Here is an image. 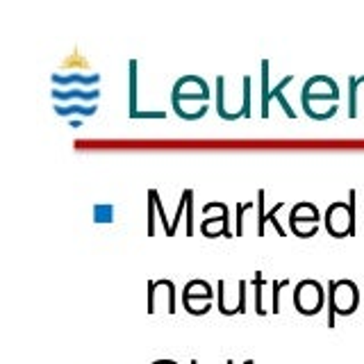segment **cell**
<instances>
[{
  "mask_svg": "<svg viewBox=\"0 0 364 364\" xmlns=\"http://www.w3.org/2000/svg\"><path fill=\"white\" fill-rule=\"evenodd\" d=\"M364 109V75L348 77V117L358 119Z\"/></svg>",
  "mask_w": 364,
  "mask_h": 364,
  "instance_id": "8992f818",
  "label": "cell"
},
{
  "mask_svg": "<svg viewBox=\"0 0 364 364\" xmlns=\"http://www.w3.org/2000/svg\"><path fill=\"white\" fill-rule=\"evenodd\" d=\"M301 221H307L312 228H318V223H321V212L316 210L314 203L301 200V203H296L291 208V212H289V230L299 225Z\"/></svg>",
  "mask_w": 364,
  "mask_h": 364,
  "instance_id": "5b68a950",
  "label": "cell"
},
{
  "mask_svg": "<svg viewBox=\"0 0 364 364\" xmlns=\"http://www.w3.org/2000/svg\"><path fill=\"white\" fill-rule=\"evenodd\" d=\"M253 287H255V312L257 314H264L267 310H262V287H264V276H262V271H255Z\"/></svg>",
  "mask_w": 364,
  "mask_h": 364,
  "instance_id": "ac0fdd59",
  "label": "cell"
},
{
  "mask_svg": "<svg viewBox=\"0 0 364 364\" xmlns=\"http://www.w3.org/2000/svg\"><path fill=\"white\" fill-rule=\"evenodd\" d=\"M326 230L335 239H344V237L355 235V189L348 193V203L335 200L328 205Z\"/></svg>",
  "mask_w": 364,
  "mask_h": 364,
  "instance_id": "3957f363",
  "label": "cell"
},
{
  "mask_svg": "<svg viewBox=\"0 0 364 364\" xmlns=\"http://www.w3.org/2000/svg\"><path fill=\"white\" fill-rule=\"evenodd\" d=\"M328 291L318 280H301L294 287V307L305 316H314L323 310Z\"/></svg>",
  "mask_w": 364,
  "mask_h": 364,
  "instance_id": "277c9868",
  "label": "cell"
},
{
  "mask_svg": "<svg viewBox=\"0 0 364 364\" xmlns=\"http://www.w3.org/2000/svg\"><path fill=\"white\" fill-rule=\"evenodd\" d=\"M151 196L155 198V208H157V214H159V221H162V228H164V232H166V237H173L171 235V223H168V219H166V212H164V205H162V200H159V193H157V189H151L148 191Z\"/></svg>",
  "mask_w": 364,
  "mask_h": 364,
  "instance_id": "e0dca14e",
  "label": "cell"
},
{
  "mask_svg": "<svg viewBox=\"0 0 364 364\" xmlns=\"http://www.w3.org/2000/svg\"><path fill=\"white\" fill-rule=\"evenodd\" d=\"M136 112V62H130V114Z\"/></svg>",
  "mask_w": 364,
  "mask_h": 364,
  "instance_id": "d6986e66",
  "label": "cell"
},
{
  "mask_svg": "<svg viewBox=\"0 0 364 364\" xmlns=\"http://www.w3.org/2000/svg\"><path fill=\"white\" fill-rule=\"evenodd\" d=\"M212 296H214V291H212L210 282L191 280V282L185 284V289H182V294H180V299H182V303H191L193 299H198V301L203 299L205 303H212Z\"/></svg>",
  "mask_w": 364,
  "mask_h": 364,
  "instance_id": "ba28073f",
  "label": "cell"
},
{
  "mask_svg": "<svg viewBox=\"0 0 364 364\" xmlns=\"http://www.w3.org/2000/svg\"><path fill=\"white\" fill-rule=\"evenodd\" d=\"M271 287H273V291H271V299H273V303H271V312H273V314H278V312H280V289L289 287V280H273V282H271Z\"/></svg>",
  "mask_w": 364,
  "mask_h": 364,
  "instance_id": "2e32d148",
  "label": "cell"
},
{
  "mask_svg": "<svg viewBox=\"0 0 364 364\" xmlns=\"http://www.w3.org/2000/svg\"><path fill=\"white\" fill-rule=\"evenodd\" d=\"M257 208V200H248V203H237L235 205V235L242 237L244 235V214L248 210Z\"/></svg>",
  "mask_w": 364,
  "mask_h": 364,
  "instance_id": "5bb4252c",
  "label": "cell"
},
{
  "mask_svg": "<svg viewBox=\"0 0 364 364\" xmlns=\"http://www.w3.org/2000/svg\"><path fill=\"white\" fill-rule=\"evenodd\" d=\"M282 208H284V203H282V200H278V203L271 208V212H267L264 221H262V223L257 225V237H264V225H267V223H273V228H276L280 237H287V230H284V228L280 225V221H278V212H280Z\"/></svg>",
  "mask_w": 364,
  "mask_h": 364,
  "instance_id": "7c38bea8",
  "label": "cell"
},
{
  "mask_svg": "<svg viewBox=\"0 0 364 364\" xmlns=\"http://www.w3.org/2000/svg\"><path fill=\"white\" fill-rule=\"evenodd\" d=\"M130 119H166V112L164 109H136L130 114Z\"/></svg>",
  "mask_w": 364,
  "mask_h": 364,
  "instance_id": "44dd1931",
  "label": "cell"
},
{
  "mask_svg": "<svg viewBox=\"0 0 364 364\" xmlns=\"http://www.w3.org/2000/svg\"><path fill=\"white\" fill-rule=\"evenodd\" d=\"M360 307V287L353 280L328 282V328H335V314L348 316Z\"/></svg>",
  "mask_w": 364,
  "mask_h": 364,
  "instance_id": "7a4b0ae2",
  "label": "cell"
},
{
  "mask_svg": "<svg viewBox=\"0 0 364 364\" xmlns=\"http://www.w3.org/2000/svg\"><path fill=\"white\" fill-rule=\"evenodd\" d=\"M96 102H85V105H80V102H55V112L60 114V117H75V114H82V117H94L96 114Z\"/></svg>",
  "mask_w": 364,
  "mask_h": 364,
  "instance_id": "30bf717a",
  "label": "cell"
},
{
  "mask_svg": "<svg viewBox=\"0 0 364 364\" xmlns=\"http://www.w3.org/2000/svg\"><path fill=\"white\" fill-rule=\"evenodd\" d=\"M185 216H187V235L191 237L193 235V230H196V223H193V191L191 189H187V212H185Z\"/></svg>",
  "mask_w": 364,
  "mask_h": 364,
  "instance_id": "ffe728a7",
  "label": "cell"
},
{
  "mask_svg": "<svg viewBox=\"0 0 364 364\" xmlns=\"http://www.w3.org/2000/svg\"><path fill=\"white\" fill-rule=\"evenodd\" d=\"M94 221L96 223H112L114 221V205L109 203H100V205H94Z\"/></svg>",
  "mask_w": 364,
  "mask_h": 364,
  "instance_id": "9a60e30c",
  "label": "cell"
},
{
  "mask_svg": "<svg viewBox=\"0 0 364 364\" xmlns=\"http://www.w3.org/2000/svg\"><path fill=\"white\" fill-rule=\"evenodd\" d=\"M246 287L248 282L246 280H239V299H237V314L246 312Z\"/></svg>",
  "mask_w": 364,
  "mask_h": 364,
  "instance_id": "7402d4cb",
  "label": "cell"
},
{
  "mask_svg": "<svg viewBox=\"0 0 364 364\" xmlns=\"http://www.w3.org/2000/svg\"><path fill=\"white\" fill-rule=\"evenodd\" d=\"M244 364H255V362H253V360H246Z\"/></svg>",
  "mask_w": 364,
  "mask_h": 364,
  "instance_id": "cb8c5ba5",
  "label": "cell"
},
{
  "mask_svg": "<svg viewBox=\"0 0 364 364\" xmlns=\"http://www.w3.org/2000/svg\"><path fill=\"white\" fill-rule=\"evenodd\" d=\"M148 235H155V198L151 196V193H148Z\"/></svg>",
  "mask_w": 364,
  "mask_h": 364,
  "instance_id": "603a6c76",
  "label": "cell"
},
{
  "mask_svg": "<svg viewBox=\"0 0 364 364\" xmlns=\"http://www.w3.org/2000/svg\"><path fill=\"white\" fill-rule=\"evenodd\" d=\"M269 71H271V62L264 60L262 62V119H269V94H271V87H269Z\"/></svg>",
  "mask_w": 364,
  "mask_h": 364,
  "instance_id": "4fadbf2b",
  "label": "cell"
},
{
  "mask_svg": "<svg viewBox=\"0 0 364 364\" xmlns=\"http://www.w3.org/2000/svg\"><path fill=\"white\" fill-rule=\"evenodd\" d=\"M98 82H100V75L98 73H71V75L53 73V85H57V87H64V85H82V87L96 89Z\"/></svg>",
  "mask_w": 364,
  "mask_h": 364,
  "instance_id": "9c48e42d",
  "label": "cell"
},
{
  "mask_svg": "<svg viewBox=\"0 0 364 364\" xmlns=\"http://www.w3.org/2000/svg\"><path fill=\"white\" fill-rule=\"evenodd\" d=\"M301 102L310 119L328 121L339 109V87L330 75H312L301 89Z\"/></svg>",
  "mask_w": 364,
  "mask_h": 364,
  "instance_id": "6da1fadb",
  "label": "cell"
},
{
  "mask_svg": "<svg viewBox=\"0 0 364 364\" xmlns=\"http://www.w3.org/2000/svg\"><path fill=\"white\" fill-rule=\"evenodd\" d=\"M100 96V89H82V87H75V89H53V100L55 102H73V100H82V102H96Z\"/></svg>",
  "mask_w": 364,
  "mask_h": 364,
  "instance_id": "52a82bcc",
  "label": "cell"
},
{
  "mask_svg": "<svg viewBox=\"0 0 364 364\" xmlns=\"http://www.w3.org/2000/svg\"><path fill=\"white\" fill-rule=\"evenodd\" d=\"M191 364H198V360H191Z\"/></svg>",
  "mask_w": 364,
  "mask_h": 364,
  "instance_id": "d4e9b609",
  "label": "cell"
},
{
  "mask_svg": "<svg viewBox=\"0 0 364 364\" xmlns=\"http://www.w3.org/2000/svg\"><path fill=\"white\" fill-rule=\"evenodd\" d=\"M291 80H294V75H287V77H282L280 82L271 89V94H269V102L276 98V100H280V105H282V112L287 114L289 119H296V112L291 109V105H289V100L284 98V89H287L289 85H291Z\"/></svg>",
  "mask_w": 364,
  "mask_h": 364,
  "instance_id": "8fae6325",
  "label": "cell"
}]
</instances>
